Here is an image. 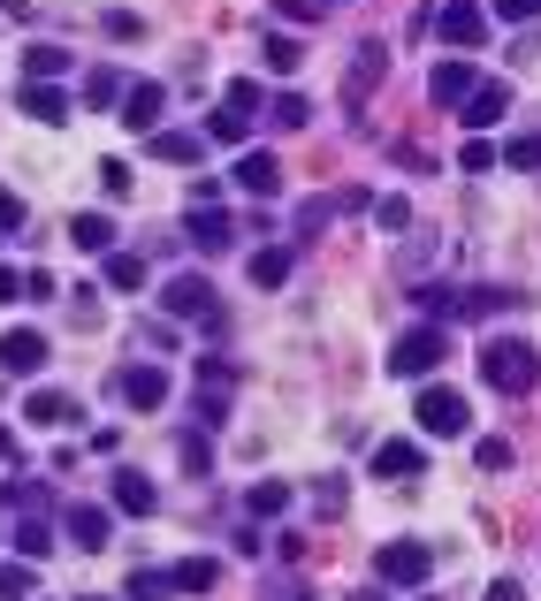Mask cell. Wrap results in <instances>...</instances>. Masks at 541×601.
I'll return each mask as SVG.
<instances>
[{
	"instance_id": "1",
	"label": "cell",
	"mask_w": 541,
	"mask_h": 601,
	"mask_svg": "<svg viewBox=\"0 0 541 601\" xmlns=\"http://www.w3.org/2000/svg\"><path fill=\"white\" fill-rule=\"evenodd\" d=\"M481 373H488V389H504V396H534L541 389V350L527 335H496V343L481 350Z\"/></svg>"
},
{
	"instance_id": "2",
	"label": "cell",
	"mask_w": 541,
	"mask_h": 601,
	"mask_svg": "<svg viewBox=\"0 0 541 601\" xmlns=\"http://www.w3.org/2000/svg\"><path fill=\"white\" fill-rule=\"evenodd\" d=\"M442 358H450V335H442V327H404V335L389 343V373H396V381H427Z\"/></svg>"
},
{
	"instance_id": "3",
	"label": "cell",
	"mask_w": 541,
	"mask_h": 601,
	"mask_svg": "<svg viewBox=\"0 0 541 601\" xmlns=\"http://www.w3.org/2000/svg\"><path fill=\"white\" fill-rule=\"evenodd\" d=\"M412 419H419L427 435H442V442H450V435H465V427H473V404H465L458 389L427 381V389H419V404H412Z\"/></svg>"
},
{
	"instance_id": "4",
	"label": "cell",
	"mask_w": 541,
	"mask_h": 601,
	"mask_svg": "<svg viewBox=\"0 0 541 601\" xmlns=\"http://www.w3.org/2000/svg\"><path fill=\"white\" fill-rule=\"evenodd\" d=\"M373 571H381V587H427V579H435V556H427L419 541H389V548L373 556Z\"/></svg>"
},
{
	"instance_id": "5",
	"label": "cell",
	"mask_w": 541,
	"mask_h": 601,
	"mask_svg": "<svg viewBox=\"0 0 541 601\" xmlns=\"http://www.w3.org/2000/svg\"><path fill=\"white\" fill-rule=\"evenodd\" d=\"M511 304H527V290H511V282H458L450 290V320H488V312H511Z\"/></svg>"
},
{
	"instance_id": "6",
	"label": "cell",
	"mask_w": 541,
	"mask_h": 601,
	"mask_svg": "<svg viewBox=\"0 0 541 601\" xmlns=\"http://www.w3.org/2000/svg\"><path fill=\"white\" fill-rule=\"evenodd\" d=\"M435 31H442V46L473 54V46L488 38V8H473V0H442V8H435Z\"/></svg>"
},
{
	"instance_id": "7",
	"label": "cell",
	"mask_w": 541,
	"mask_h": 601,
	"mask_svg": "<svg viewBox=\"0 0 541 601\" xmlns=\"http://www.w3.org/2000/svg\"><path fill=\"white\" fill-rule=\"evenodd\" d=\"M61 533H69L77 548H107V541H115V510H107V502H69V510H61Z\"/></svg>"
},
{
	"instance_id": "8",
	"label": "cell",
	"mask_w": 541,
	"mask_h": 601,
	"mask_svg": "<svg viewBox=\"0 0 541 601\" xmlns=\"http://www.w3.org/2000/svg\"><path fill=\"white\" fill-rule=\"evenodd\" d=\"M381 77H389V46H381V38H366L359 54H352V84H344V107H366V100L381 92Z\"/></svg>"
},
{
	"instance_id": "9",
	"label": "cell",
	"mask_w": 541,
	"mask_h": 601,
	"mask_svg": "<svg viewBox=\"0 0 541 601\" xmlns=\"http://www.w3.org/2000/svg\"><path fill=\"white\" fill-rule=\"evenodd\" d=\"M161 304H169L176 320H198V327H206V320H214V282H206V275H176V282H161Z\"/></svg>"
},
{
	"instance_id": "10",
	"label": "cell",
	"mask_w": 541,
	"mask_h": 601,
	"mask_svg": "<svg viewBox=\"0 0 541 601\" xmlns=\"http://www.w3.org/2000/svg\"><path fill=\"white\" fill-rule=\"evenodd\" d=\"M229 396H237V366L206 358V366H198V427H214V419L229 412Z\"/></svg>"
},
{
	"instance_id": "11",
	"label": "cell",
	"mask_w": 541,
	"mask_h": 601,
	"mask_svg": "<svg viewBox=\"0 0 541 601\" xmlns=\"http://www.w3.org/2000/svg\"><path fill=\"white\" fill-rule=\"evenodd\" d=\"M183 236H191L198 252H221V244H237V213H221V206H191V213H183Z\"/></svg>"
},
{
	"instance_id": "12",
	"label": "cell",
	"mask_w": 541,
	"mask_h": 601,
	"mask_svg": "<svg viewBox=\"0 0 541 601\" xmlns=\"http://www.w3.org/2000/svg\"><path fill=\"white\" fill-rule=\"evenodd\" d=\"M115 389H123L130 412H161V404H169V373H161V366H123Z\"/></svg>"
},
{
	"instance_id": "13",
	"label": "cell",
	"mask_w": 541,
	"mask_h": 601,
	"mask_svg": "<svg viewBox=\"0 0 541 601\" xmlns=\"http://www.w3.org/2000/svg\"><path fill=\"white\" fill-rule=\"evenodd\" d=\"M107 487H115V510H123V518H153V510H161V487H153L138 464H123Z\"/></svg>"
},
{
	"instance_id": "14",
	"label": "cell",
	"mask_w": 541,
	"mask_h": 601,
	"mask_svg": "<svg viewBox=\"0 0 541 601\" xmlns=\"http://www.w3.org/2000/svg\"><path fill=\"white\" fill-rule=\"evenodd\" d=\"M473 84H481V77H473V61H435L427 100H435V107H465V100H473Z\"/></svg>"
},
{
	"instance_id": "15",
	"label": "cell",
	"mask_w": 541,
	"mask_h": 601,
	"mask_svg": "<svg viewBox=\"0 0 541 601\" xmlns=\"http://www.w3.org/2000/svg\"><path fill=\"white\" fill-rule=\"evenodd\" d=\"M146 152L169 160V167H198L206 160V138L198 130H146Z\"/></svg>"
},
{
	"instance_id": "16",
	"label": "cell",
	"mask_w": 541,
	"mask_h": 601,
	"mask_svg": "<svg viewBox=\"0 0 541 601\" xmlns=\"http://www.w3.org/2000/svg\"><path fill=\"white\" fill-rule=\"evenodd\" d=\"M0 366H8V373H38V366H46V335H38V327H8V335H0Z\"/></svg>"
},
{
	"instance_id": "17",
	"label": "cell",
	"mask_w": 541,
	"mask_h": 601,
	"mask_svg": "<svg viewBox=\"0 0 541 601\" xmlns=\"http://www.w3.org/2000/svg\"><path fill=\"white\" fill-rule=\"evenodd\" d=\"M161 107H169L161 84H123V123L130 130H161Z\"/></svg>"
},
{
	"instance_id": "18",
	"label": "cell",
	"mask_w": 541,
	"mask_h": 601,
	"mask_svg": "<svg viewBox=\"0 0 541 601\" xmlns=\"http://www.w3.org/2000/svg\"><path fill=\"white\" fill-rule=\"evenodd\" d=\"M511 115V84H473V100H465V130H496Z\"/></svg>"
},
{
	"instance_id": "19",
	"label": "cell",
	"mask_w": 541,
	"mask_h": 601,
	"mask_svg": "<svg viewBox=\"0 0 541 601\" xmlns=\"http://www.w3.org/2000/svg\"><path fill=\"white\" fill-rule=\"evenodd\" d=\"M427 472V450L419 442H381L373 450V479H419Z\"/></svg>"
},
{
	"instance_id": "20",
	"label": "cell",
	"mask_w": 541,
	"mask_h": 601,
	"mask_svg": "<svg viewBox=\"0 0 541 601\" xmlns=\"http://www.w3.org/2000/svg\"><path fill=\"white\" fill-rule=\"evenodd\" d=\"M237 183H244L252 198H275V190H283V160H275V152H244V160H237Z\"/></svg>"
},
{
	"instance_id": "21",
	"label": "cell",
	"mask_w": 541,
	"mask_h": 601,
	"mask_svg": "<svg viewBox=\"0 0 541 601\" xmlns=\"http://www.w3.org/2000/svg\"><path fill=\"white\" fill-rule=\"evenodd\" d=\"M329 221H336V190H321V198H306V206L290 213V244H321Z\"/></svg>"
},
{
	"instance_id": "22",
	"label": "cell",
	"mask_w": 541,
	"mask_h": 601,
	"mask_svg": "<svg viewBox=\"0 0 541 601\" xmlns=\"http://www.w3.org/2000/svg\"><path fill=\"white\" fill-rule=\"evenodd\" d=\"M23 419H31V427H69V419H77V396H61V389H31V396H23Z\"/></svg>"
},
{
	"instance_id": "23",
	"label": "cell",
	"mask_w": 541,
	"mask_h": 601,
	"mask_svg": "<svg viewBox=\"0 0 541 601\" xmlns=\"http://www.w3.org/2000/svg\"><path fill=\"white\" fill-rule=\"evenodd\" d=\"M54 77H69V54L46 46V38H31V54H23V84H54Z\"/></svg>"
},
{
	"instance_id": "24",
	"label": "cell",
	"mask_w": 541,
	"mask_h": 601,
	"mask_svg": "<svg viewBox=\"0 0 541 601\" xmlns=\"http://www.w3.org/2000/svg\"><path fill=\"white\" fill-rule=\"evenodd\" d=\"M69 236H77V252H92V259H107V252H115V221H107V213H77V221H69Z\"/></svg>"
},
{
	"instance_id": "25",
	"label": "cell",
	"mask_w": 541,
	"mask_h": 601,
	"mask_svg": "<svg viewBox=\"0 0 541 601\" xmlns=\"http://www.w3.org/2000/svg\"><path fill=\"white\" fill-rule=\"evenodd\" d=\"M169 579H176V594H214V587H221V564H214V556H183Z\"/></svg>"
},
{
	"instance_id": "26",
	"label": "cell",
	"mask_w": 541,
	"mask_h": 601,
	"mask_svg": "<svg viewBox=\"0 0 541 601\" xmlns=\"http://www.w3.org/2000/svg\"><path fill=\"white\" fill-rule=\"evenodd\" d=\"M15 548L38 564V556H54V525H46V510H23V525H15Z\"/></svg>"
},
{
	"instance_id": "27",
	"label": "cell",
	"mask_w": 541,
	"mask_h": 601,
	"mask_svg": "<svg viewBox=\"0 0 541 601\" xmlns=\"http://www.w3.org/2000/svg\"><path fill=\"white\" fill-rule=\"evenodd\" d=\"M23 115H31V123H61V115H69V100H61L54 84H23Z\"/></svg>"
},
{
	"instance_id": "28",
	"label": "cell",
	"mask_w": 541,
	"mask_h": 601,
	"mask_svg": "<svg viewBox=\"0 0 541 601\" xmlns=\"http://www.w3.org/2000/svg\"><path fill=\"white\" fill-rule=\"evenodd\" d=\"M290 267H298V259H290V244H283V252H252V282H260V290H283V282H290Z\"/></svg>"
},
{
	"instance_id": "29",
	"label": "cell",
	"mask_w": 541,
	"mask_h": 601,
	"mask_svg": "<svg viewBox=\"0 0 541 601\" xmlns=\"http://www.w3.org/2000/svg\"><path fill=\"white\" fill-rule=\"evenodd\" d=\"M183 472H191V479H206V472H214V442H206V427H183Z\"/></svg>"
},
{
	"instance_id": "30",
	"label": "cell",
	"mask_w": 541,
	"mask_h": 601,
	"mask_svg": "<svg viewBox=\"0 0 541 601\" xmlns=\"http://www.w3.org/2000/svg\"><path fill=\"white\" fill-rule=\"evenodd\" d=\"M244 510H252V518H283V510H290V487H283V479H260V487L244 495Z\"/></svg>"
},
{
	"instance_id": "31",
	"label": "cell",
	"mask_w": 541,
	"mask_h": 601,
	"mask_svg": "<svg viewBox=\"0 0 541 601\" xmlns=\"http://www.w3.org/2000/svg\"><path fill=\"white\" fill-rule=\"evenodd\" d=\"M84 107H123V77L115 69H92L84 77Z\"/></svg>"
},
{
	"instance_id": "32",
	"label": "cell",
	"mask_w": 541,
	"mask_h": 601,
	"mask_svg": "<svg viewBox=\"0 0 541 601\" xmlns=\"http://www.w3.org/2000/svg\"><path fill=\"white\" fill-rule=\"evenodd\" d=\"M107 282L115 290H146V259L138 252H107Z\"/></svg>"
},
{
	"instance_id": "33",
	"label": "cell",
	"mask_w": 541,
	"mask_h": 601,
	"mask_svg": "<svg viewBox=\"0 0 541 601\" xmlns=\"http://www.w3.org/2000/svg\"><path fill=\"white\" fill-rule=\"evenodd\" d=\"M130 601H176V579L169 571H130Z\"/></svg>"
},
{
	"instance_id": "34",
	"label": "cell",
	"mask_w": 541,
	"mask_h": 601,
	"mask_svg": "<svg viewBox=\"0 0 541 601\" xmlns=\"http://www.w3.org/2000/svg\"><path fill=\"white\" fill-rule=\"evenodd\" d=\"M511 442H504V435H481V450H473V464H481V472H511Z\"/></svg>"
},
{
	"instance_id": "35",
	"label": "cell",
	"mask_w": 541,
	"mask_h": 601,
	"mask_svg": "<svg viewBox=\"0 0 541 601\" xmlns=\"http://www.w3.org/2000/svg\"><path fill=\"white\" fill-rule=\"evenodd\" d=\"M267 115H275L283 130H306V123H313V107H306V92H283V100H275Z\"/></svg>"
},
{
	"instance_id": "36",
	"label": "cell",
	"mask_w": 541,
	"mask_h": 601,
	"mask_svg": "<svg viewBox=\"0 0 541 601\" xmlns=\"http://www.w3.org/2000/svg\"><path fill=\"white\" fill-rule=\"evenodd\" d=\"M206 138H214V146H244V115L214 107V115H206Z\"/></svg>"
},
{
	"instance_id": "37",
	"label": "cell",
	"mask_w": 541,
	"mask_h": 601,
	"mask_svg": "<svg viewBox=\"0 0 541 601\" xmlns=\"http://www.w3.org/2000/svg\"><path fill=\"white\" fill-rule=\"evenodd\" d=\"M373 221H381L389 236H404V229H412V198H373Z\"/></svg>"
},
{
	"instance_id": "38",
	"label": "cell",
	"mask_w": 541,
	"mask_h": 601,
	"mask_svg": "<svg viewBox=\"0 0 541 601\" xmlns=\"http://www.w3.org/2000/svg\"><path fill=\"white\" fill-rule=\"evenodd\" d=\"M31 564H0V601H31Z\"/></svg>"
},
{
	"instance_id": "39",
	"label": "cell",
	"mask_w": 541,
	"mask_h": 601,
	"mask_svg": "<svg viewBox=\"0 0 541 601\" xmlns=\"http://www.w3.org/2000/svg\"><path fill=\"white\" fill-rule=\"evenodd\" d=\"M267 61H275V77H290V69H298V61H306V46H298V38H283V31H275V38H267Z\"/></svg>"
},
{
	"instance_id": "40",
	"label": "cell",
	"mask_w": 541,
	"mask_h": 601,
	"mask_svg": "<svg viewBox=\"0 0 541 601\" xmlns=\"http://www.w3.org/2000/svg\"><path fill=\"white\" fill-rule=\"evenodd\" d=\"M221 107H229V115H260V84H252V77H237V84L221 92Z\"/></svg>"
},
{
	"instance_id": "41",
	"label": "cell",
	"mask_w": 541,
	"mask_h": 601,
	"mask_svg": "<svg viewBox=\"0 0 541 601\" xmlns=\"http://www.w3.org/2000/svg\"><path fill=\"white\" fill-rule=\"evenodd\" d=\"M504 160H511V167H541V130H519V138L504 146Z\"/></svg>"
},
{
	"instance_id": "42",
	"label": "cell",
	"mask_w": 541,
	"mask_h": 601,
	"mask_svg": "<svg viewBox=\"0 0 541 601\" xmlns=\"http://www.w3.org/2000/svg\"><path fill=\"white\" fill-rule=\"evenodd\" d=\"M100 31H107V38H146V23H138L130 8H107V15H100Z\"/></svg>"
},
{
	"instance_id": "43",
	"label": "cell",
	"mask_w": 541,
	"mask_h": 601,
	"mask_svg": "<svg viewBox=\"0 0 541 601\" xmlns=\"http://www.w3.org/2000/svg\"><path fill=\"white\" fill-rule=\"evenodd\" d=\"M458 160H465V175H488V167H496V146H488V138H465Z\"/></svg>"
},
{
	"instance_id": "44",
	"label": "cell",
	"mask_w": 541,
	"mask_h": 601,
	"mask_svg": "<svg viewBox=\"0 0 541 601\" xmlns=\"http://www.w3.org/2000/svg\"><path fill=\"white\" fill-rule=\"evenodd\" d=\"M504 23H541V0H488Z\"/></svg>"
},
{
	"instance_id": "45",
	"label": "cell",
	"mask_w": 541,
	"mask_h": 601,
	"mask_svg": "<svg viewBox=\"0 0 541 601\" xmlns=\"http://www.w3.org/2000/svg\"><path fill=\"white\" fill-rule=\"evenodd\" d=\"M100 183L123 198V190H130V160H100Z\"/></svg>"
},
{
	"instance_id": "46",
	"label": "cell",
	"mask_w": 541,
	"mask_h": 601,
	"mask_svg": "<svg viewBox=\"0 0 541 601\" xmlns=\"http://www.w3.org/2000/svg\"><path fill=\"white\" fill-rule=\"evenodd\" d=\"M313 502L336 518V510H344V479H313Z\"/></svg>"
},
{
	"instance_id": "47",
	"label": "cell",
	"mask_w": 541,
	"mask_h": 601,
	"mask_svg": "<svg viewBox=\"0 0 541 601\" xmlns=\"http://www.w3.org/2000/svg\"><path fill=\"white\" fill-rule=\"evenodd\" d=\"M260 601H306V587H298V579H267V587H260Z\"/></svg>"
},
{
	"instance_id": "48",
	"label": "cell",
	"mask_w": 541,
	"mask_h": 601,
	"mask_svg": "<svg viewBox=\"0 0 541 601\" xmlns=\"http://www.w3.org/2000/svg\"><path fill=\"white\" fill-rule=\"evenodd\" d=\"M321 8H329V0H283V15H290V23H321Z\"/></svg>"
},
{
	"instance_id": "49",
	"label": "cell",
	"mask_w": 541,
	"mask_h": 601,
	"mask_svg": "<svg viewBox=\"0 0 541 601\" xmlns=\"http://www.w3.org/2000/svg\"><path fill=\"white\" fill-rule=\"evenodd\" d=\"M0 229H23V198H15L8 183H0Z\"/></svg>"
},
{
	"instance_id": "50",
	"label": "cell",
	"mask_w": 541,
	"mask_h": 601,
	"mask_svg": "<svg viewBox=\"0 0 541 601\" xmlns=\"http://www.w3.org/2000/svg\"><path fill=\"white\" fill-rule=\"evenodd\" d=\"M488 601H527V587H519V579H496V587H488Z\"/></svg>"
},
{
	"instance_id": "51",
	"label": "cell",
	"mask_w": 541,
	"mask_h": 601,
	"mask_svg": "<svg viewBox=\"0 0 541 601\" xmlns=\"http://www.w3.org/2000/svg\"><path fill=\"white\" fill-rule=\"evenodd\" d=\"M15 290H23V275H8V267H0V304L15 298Z\"/></svg>"
},
{
	"instance_id": "52",
	"label": "cell",
	"mask_w": 541,
	"mask_h": 601,
	"mask_svg": "<svg viewBox=\"0 0 541 601\" xmlns=\"http://www.w3.org/2000/svg\"><path fill=\"white\" fill-rule=\"evenodd\" d=\"M8 456H15V435H8V427H0V464H8Z\"/></svg>"
},
{
	"instance_id": "53",
	"label": "cell",
	"mask_w": 541,
	"mask_h": 601,
	"mask_svg": "<svg viewBox=\"0 0 541 601\" xmlns=\"http://www.w3.org/2000/svg\"><path fill=\"white\" fill-rule=\"evenodd\" d=\"M352 601H389V594H381V587H366V594H352Z\"/></svg>"
},
{
	"instance_id": "54",
	"label": "cell",
	"mask_w": 541,
	"mask_h": 601,
	"mask_svg": "<svg viewBox=\"0 0 541 601\" xmlns=\"http://www.w3.org/2000/svg\"><path fill=\"white\" fill-rule=\"evenodd\" d=\"M84 601H100V594H84Z\"/></svg>"
},
{
	"instance_id": "55",
	"label": "cell",
	"mask_w": 541,
	"mask_h": 601,
	"mask_svg": "<svg viewBox=\"0 0 541 601\" xmlns=\"http://www.w3.org/2000/svg\"><path fill=\"white\" fill-rule=\"evenodd\" d=\"M419 601H435V594H419Z\"/></svg>"
}]
</instances>
